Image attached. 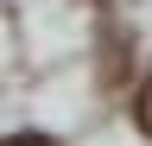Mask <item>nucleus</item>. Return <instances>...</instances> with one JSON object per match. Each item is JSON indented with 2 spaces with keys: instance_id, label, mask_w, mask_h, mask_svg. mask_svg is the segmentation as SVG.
Instances as JSON below:
<instances>
[{
  "instance_id": "1",
  "label": "nucleus",
  "mask_w": 152,
  "mask_h": 146,
  "mask_svg": "<svg viewBox=\"0 0 152 146\" xmlns=\"http://www.w3.org/2000/svg\"><path fill=\"white\" fill-rule=\"evenodd\" d=\"M133 121H140V134L152 140V76H146V89L133 95Z\"/></svg>"
},
{
  "instance_id": "2",
  "label": "nucleus",
  "mask_w": 152,
  "mask_h": 146,
  "mask_svg": "<svg viewBox=\"0 0 152 146\" xmlns=\"http://www.w3.org/2000/svg\"><path fill=\"white\" fill-rule=\"evenodd\" d=\"M7 146H57V140H45V134H7Z\"/></svg>"
}]
</instances>
